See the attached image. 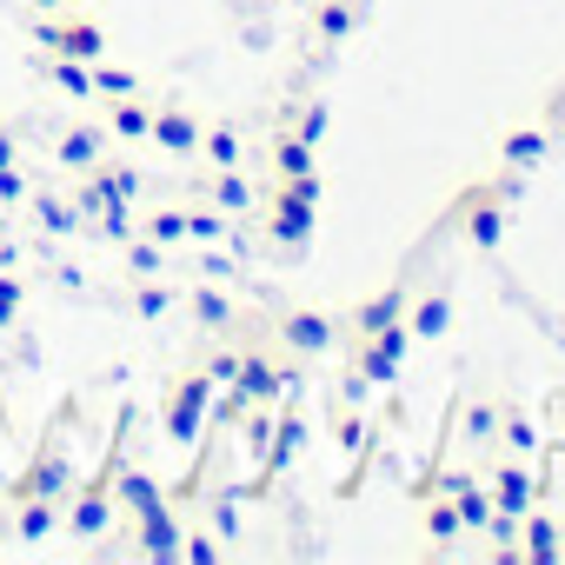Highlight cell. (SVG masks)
<instances>
[{
	"label": "cell",
	"mask_w": 565,
	"mask_h": 565,
	"mask_svg": "<svg viewBox=\"0 0 565 565\" xmlns=\"http://www.w3.org/2000/svg\"><path fill=\"white\" fill-rule=\"evenodd\" d=\"M28 167H0V206H8V213H21L28 206Z\"/></svg>",
	"instance_id": "obj_42"
},
{
	"label": "cell",
	"mask_w": 565,
	"mask_h": 565,
	"mask_svg": "<svg viewBox=\"0 0 565 565\" xmlns=\"http://www.w3.org/2000/svg\"><path fill=\"white\" fill-rule=\"evenodd\" d=\"M266 333H273V347H279V353L300 360V366H313V360H327V353H340V347H347V320H340V313H327V307H279Z\"/></svg>",
	"instance_id": "obj_5"
},
{
	"label": "cell",
	"mask_w": 565,
	"mask_h": 565,
	"mask_svg": "<svg viewBox=\"0 0 565 565\" xmlns=\"http://www.w3.org/2000/svg\"><path fill=\"white\" fill-rule=\"evenodd\" d=\"M320 200H327V180L320 173H300V180H266L259 186V233L273 253H307L313 233H320Z\"/></svg>",
	"instance_id": "obj_2"
},
{
	"label": "cell",
	"mask_w": 565,
	"mask_h": 565,
	"mask_svg": "<svg viewBox=\"0 0 565 565\" xmlns=\"http://www.w3.org/2000/svg\"><path fill=\"white\" fill-rule=\"evenodd\" d=\"M186 200H206V206H220L226 220H253V213H259V186L246 180V167H193Z\"/></svg>",
	"instance_id": "obj_9"
},
{
	"label": "cell",
	"mask_w": 565,
	"mask_h": 565,
	"mask_svg": "<svg viewBox=\"0 0 565 565\" xmlns=\"http://www.w3.org/2000/svg\"><path fill=\"white\" fill-rule=\"evenodd\" d=\"M452 220H459V233H466L472 253H499V246H505L512 206H505V193H499L492 180H479V186H466V193L452 200Z\"/></svg>",
	"instance_id": "obj_8"
},
{
	"label": "cell",
	"mask_w": 565,
	"mask_h": 565,
	"mask_svg": "<svg viewBox=\"0 0 565 565\" xmlns=\"http://www.w3.org/2000/svg\"><path fill=\"white\" fill-rule=\"evenodd\" d=\"M140 426V413H134V399L114 413V426H107V452H100V466L81 479V486H67V505H61V525L81 539V545H94L100 532H114V479H120V459H127V433Z\"/></svg>",
	"instance_id": "obj_1"
},
{
	"label": "cell",
	"mask_w": 565,
	"mask_h": 565,
	"mask_svg": "<svg viewBox=\"0 0 565 565\" xmlns=\"http://www.w3.org/2000/svg\"><path fill=\"white\" fill-rule=\"evenodd\" d=\"M273 127H287V134H300L307 147H327V134H333V107H327L320 94H307V87H294L287 100H279V114H273Z\"/></svg>",
	"instance_id": "obj_19"
},
{
	"label": "cell",
	"mask_w": 565,
	"mask_h": 565,
	"mask_svg": "<svg viewBox=\"0 0 565 565\" xmlns=\"http://www.w3.org/2000/svg\"><path fill=\"white\" fill-rule=\"evenodd\" d=\"M0 552H8V499H0Z\"/></svg>",
	"instance_id": "obj_46"
},
{
	"label": "cell",
	"mask_w": 565,
	"mask_h": 565,
	"mask_svg": "<svg viewBox=\"0 0 565 565\" xmlns=\"http://www.w3.org/2000/svg\"><path fill=\"white\" fill-rule=\"evenodd\" d=\"M28 8H41V14H54V8H81V0H28Z\"/></svg>",
	"instance_id": "obj_45"
},
{
	"label": "cell",
	"mask_w": 565,
	"mask_h": 565,
	"mask_svg": "<svg viewBox=\"0 0 565 565\" xmlns=\"http://www.w3.org/2000/svg\"><path fill=\"white\" fill-rule=\"evenodd\" d=\"M200 127H206V114H200L193 100L167 94V100H153V134H147V147L167 153V160H193V153H200Z\"/></svg>",
	"instance_id": "obj_11"
},
{
	"label": "cell",
	"mask_w": 565,
	"mask_h": 565,
	"mask_svg": "<svg viewBox=\"0 0 565 565\" xmlns=\"http://www.w3.org/2000/svg\"><path fill=\"white\" fill-rule=\"evenodd\" d=\"M173 266V246H160V239H147V233H127L120 239V279H153V273H167Z\"/></svg>",
	"instance_id": "obj_30"
},
{
	"label": "cell",
	"mask_w": 565,
	"mask_h": 565,
	"mask_svg": "<svg viewBox=\"0 0 565 565\" xmlns=\"http://www.w3.org/2000/svg\"><path fill=\"white\" fill-rule=\"evenodd\" d=\"M94 173H100V180H107V186H114V193H120L127 206H140V200H147V173H140L134 160H114V153H107V160H100Z\"/></svg>",
	"instance_id": "obj_37"
},
{
	"label": "cell",
	"mask_w": 565,
	"mask_h": 565,
	"mask_svg": "<svg viewBox=\"0 0 565 565\" xmlns=\"http://www.w3.org/2000/svg\"><path fill=\"white\" fill-rule=\"evenodd\" d=\"M81 419V399L67 393L54 413H47V426H41V439H34V452H28V466H21V479H8L0 486V499H67V486H74V459H67V426Z\"/></svg>",
	"instance_id": "obj_3"
},
{
	"label": "cell",
	"mask_w": 565,
	"mask_h": 565,
	"mask_svg": "<svg viewBox=\"0 0 565 565\" xmlns=\"http://www.w3.org/2000/svg\"><path fill=\"white\" fill-rule=\"evenodd\" d=\"M419 532H426V545H433V552H452V545L466 539L459 505H452L446 492H419Z\"/></svg>",
	"instance_id": "obj_28"
},
{
	"label": "cell",
	"mask_w": 565,
	"mask_h": 565,
	"mask_svg": "<svg viewBox=\"0 0 565 565\" xmlns=\"http://www.w3.org/2000/svg\"><path fill=\"white\" fill-rule=\"evenodd\" d=\"M0 167H28V127L0 120Z\"/></svg>",
	"instance_id": "obj_41"
},
{
	"label": "cell",
	"mask_w": 565,
	"mask_h": 565,
	"mask_svg": "<svg viewBox=\"0 0 565 565\" xmlns=\"http://www.w3.org/2000/svg\"><path fill=\"white\" fill-rule=\"evenodd\" d=\"M406 300H413V279H393V287L366 294L353 313H340V320H347V340H366V333H380V327H399V320H406Z\"/></svg>",
	"instance_id": "obj_17"
},
{
	"label": "cell",
	"mask_w": 565,
	"mask_h": 565,
	"mask_svg": "<svg viewBox=\"0 0 565 565\" xmlns=\"http://www.w3.org/2000/svg\"><path fill=\"white\" fill-rule=\"evenodd\" d=\"M120 532H127V552H134V558H147V565H167V558H180L186 512H180V505H153V512L127 519Z\"/></svg>",
	"instance_id": "obj_12"
},
{
	"label": "cell",
	"mask_w": 565,
	"mask_h": 565,
	"mask_svg": "<svg viewBox=\"0 0 565 565\" xmlns=\"http://www.w3.org/2000/svg\"><path fill=\"white\" fill-rule=\"evenodd\" d=\"M446 327H452V294H446V287L406 300V333H413V340H439Z\"/></svg>",
	"instance_id": "obj_31"
},
{
	"label": "cell",
	"mask_w": 565,
	"mask_h": 565,
	"mask_svg": "<svg viewBox=\"0 0 565 565\" xmlns=\"http://www.w3.org/2000/svg\"><path fill=\"white\" fill-rule=\"evenodd\" d=\"M21 313H28V279H21V266L8 259V246H0V340L21 327Z\"/></svg>",
	"instance_id": "obj_33"
},
{
	"label": "cell",
	"mask_w": 565,
	"mask_h": 565,
	"mask_svg": "<svg viewBox=\"0 0 565 565\" xmlns=\"http://www.w3.org/2000/svg\"><path fill=\"white\" fill-rule=\"evenodd\" d=\"M140 87H147V81H140L134 67H120L114 54L94 61V100H120V94H140Z\"/></svg>",
	"instance_id": "obj_36"
},
{
	"label": "cell",
	"mask_w": 565,
	"mask_h": 565,
	"mask_svg": "<svg viewBox=\"0 0 565 565\" xmlns=\"http://www.w3.org/2000/svg\"><path fill=\"white\" fill-rule=\"evenodd\" d=\"M8 226H14V213H8V206H0V246H8Z\"/></svg>",
	"instance_id": "obj_47"
},
{
	"label": "cell",
	"mask_w": 565,
	"mask_h": 565,
	"mask_svg": "<svg viewBox=\"0 0 565 565\" xmlns=\"http://www.w3.org/2000/svg\"><path fill=\"white\" fill-rule=\"evenodd\" d=\"M180 307H186L193 327L213 333V340H226V333L239 327V300L226 294V279H186V287H180Z\"/></svg>",
	"instance_id": "obj_15"
},
{
	"label": "cell",
	"mask_w": 565,
	"mask_h": 565,
	"mask_svg": "<svg viewBox=\"0 0 565 565\" xmlns=\"http://www.w3.org/2000/svg\"><path fill=\"white\" fill-rule=\"evenodd\" d=\"M452 505H459V525H466V532H486V519H492V492H486V479H472L466 492H452Z\"/></svg>",
	"instance_id": "obj_38"
},
{
	"label": "cell",
	"mask_w": 565,
	"mask_h": 565,
	"mask_svg": "<svg viewBox=\"0 0 565 565\" xmlns=\"http://www.w3.org/2000/svg\"><path fill=\"white\" fill-rule=\"evenodd\" d=\"M21 213H28V226H34V233H47V239L81 233V213H74V200H67V193H41V186H34Z\"/></svg>",
	"instance_id": "obj_27"
},
{
	"label": "cell",
	"mask_w": 565,
	"mask_h": 565,
	"mask_svg": "<svg viewBox=\"0 0 565 565\" xmlns=\"http://www.w3.org/2000/svg\"><path fill=\"white\" fill-rule=\"evenodd\" d=\"M472 479H479L472 466H439V472H433V492H446V499H452V492H466Z\"/></svg>",
	"instance_id": "obj_43"
},
{
	"label": "cell",
	"mask_w": 565,
	"mask_h": 565,
	"mask_svg": "<svg viewBox=\"0 0 565 565\" xmlns=\"http://www.w3.org/2000/svg\"><path fill=\"white\" fill-rule=\"evenodd\" d=\"M492 446H505V459H539V426L519 406H499V439Z\"/></svg>",
	"instance_id": "obj_34"
},
{
	"label": "cell",
	"mask_w": 565,
	"mask_h": 565,
	"mask_svg": "<svg viewBox=\"0 0 565 565\" xmlns=\"http://www.w3.org/2000/svg\"><path fill=\"white\" fill-rule=\"evenodd\" d=\"M34 74H41V87L67 94L74 107H94V67H87V61H67V54H34Z\"/></svg>",
	"instance_id": "obj_24"
},
{
	"label": "cell",
	"mask_w": 565,
	"mask_h": 565,
	"mask_svg": "<svg viewBox=\"0 0 565 565\" xmlns=\"http://www.w3.org/2000/svg\"><path fill=\"white\" fill-rule=\"evenodd\" d=\"M266 180H300V173H320V147H307L300 134H287V127H273L266 134Z\"/></svg>",
	"instance_id": "obj_22"
},
{
	"label": "cell",
	"mask_w": 565,
	"mask_h": 565,
	"mask_svg": "<svg viewBox=\"0 0 565 565\" xmlns=\"http://www.w3.org/2000/svg\"><path fill=\"white\" fill-rule=\"evenodd\" d=\"M499 160L519 167V173H539V167L552 160V134H545L539 120H512V127L499 134Z\"/></svg>",
	"instance_id": "obj_25"
},
{
	"label": "cell",
	"mask_w": 565,
	"mask_h": 565,
	"mask_svg": "<svg viewBox=\"0 0 565 565\" xmlns=\"http://www.w3.org/2000/svg\"><path fill=\"white\" fill-rule=\"evenodd\" d=\"M366 426H373V419H360V413L340 406V413H333V446H340V452H360V446H366Z\"/></svg>",
	"instance_id": "obj_40"
},
{
	"label": "cell",
	"mask_w": 565,
	"mask_h": 565,
	"mask_svg": "<svg viewBox=\"0 0 565 565\" xmlns=\"http://www.w3.org/2000/svg\"><path fill=\"white\" fill-rule=\"evenodd\" d=\"M519 558L525 565H558L565 558V525L545 505H525L519 512Z\"/></svg>",
	"instance_id": "obj_20"
},
{
	"label": "cell",
	"mask_w": 565,
	"mask_h": 565,
	"mask_svg": "<svg viewBox=\"0 0 565 565\" xmlns=\"http://www.w3.org/2000/svg\"><path fill=\"white\" fill-rule=\"evenodd\" d=\"M486 479V492H492V505L499 512H525V505H539L545 499V486H539V472H532V459H499L492 472H479Z\"/></svg>",
	"instance_id": "obj_18"
},
{
	"label": "cell",
	"mask_w": 565,
	"mask_h": 565,
	"mask_svg": "<svg viewBox=\"0 0 565 565\" xmlns=\"http://www.w3.org/2000/svg\"><path fill=\"white\" fill-rule=\"evenodd\" d=\"M366 14H373V0H307V47L327 61V54H340L360 28H366Z\"/></svg>",
	"instance_id": "obj_10"
},
{
	"label": "cell",
	"mask_w": 565,
	"mask_h": 565,
	"mask_svg": "<svg viewBox=\"0 0 565 565\" xmlns=\"http://www.w3.org/2000/svg\"><path fill=\"white\" fill-rule=\"evenodd\" d=\"M300 360H287L279 347H239V360H233V399L239 406H279L287 393H300Z\"/></svg>",
	"instance_id": "obj_6"
},
{
	"label": "cell",
	"mask_w": 565,
	"mask_h": 565,
	"mask_svg": "<svg viewBox=\"0 0 565 565\" xmlns=\"http://www.w3.org/2000/svg\"><path fill=\"white\" fill-rule=\"evenodd\" d=\"M34 47L41 54H67V61H100L107 54V28L87 14V8H54V14H41L34 21Z\"/></svg>",
	"instance_id": "obj_7"
},
{
	"label": "cell",
	"mask_w": 565,
	"mask_h": 565,
	"mask_svg": "<svg viewBox=\"0 0 565 565\" xmlns=\"http://www.w3.org/2000/svg\"><path fill=\"white\" fill-rule=\"evenodd\" d=\"M213 393H220V380H213V366L206 360H193V366H180L173 380H167V393H160V439L167 446H193L200 433H206V413H213Z\"/></svg>",
	"instance_id": "obj_4"
},
{
	"label": "cell",
	"mask_w": 565,
	"mask_h": 565,
	"mask_svg": "<svg viewBox=\"0 0 565 565\" xmlns=\"http://www.w3.org/2000/svg\"><path fill=\"white\" fill-rule=\"evenodd\" d=\"M233 233H239V220H226L206 200H186V246H226Z\"/></svg>",
	"instance_id": "obj_32"
},
{
	"label": "cell",
	"mask_w": 565,
	"mask_h": 565,
	"mask_svg": "<svg viewBox=\"0 0 565 565\" xmlns=\"http://www.w3.org/2000/svg\"><path fill=\"white\" fill-rule=\"evenodd\" d=\"M120 307H127L140 327H153V320H167V313L180 307V287H173L167 273H153V279H127V287H120Z\"/></svg>",
	"instance_id": "obj_23"
},
{
	"label": "cell",
	"mask_w": 565,
	"mask_h": 565,
	"mask_svg": "<svg viewBox=\"0 0 565 565\" xmlns=\"http://www.w3.org/2000/svg\"><path fill=\"white\" fill-rule=\"evenodd\" d=\"M134 233H147V239H160V246H186V200L134 206Z\"/></svg>",
	"instance_id": "obj_29"
},
{
	"label": "cell",
	"mask_w": 565,
	"mask_h": 565,
	"mask_svg": "<svg viewBox=\"0 0 565 565\" xmlns=\"http://www.w3.org/2000/svg\"><path fill=\"white\" fill-rule=\"evenodd\" d=\"M539 127H545L552 140H565V87H552V100H545V114H539Z\"/></svg>",
	"instance_id": "obj_44"
},
{
	"label": "cell",
	"mask_w": 565,
	"mask_h": 565,
	"mask_svg": "<svg viewBox=\"0 0 565 565\" xmlns=\"http://www.w3.org/2000/svg\"><path fill=\"white\" fill-rule=\"evenodd\" d=\"M200 167H246V127L233 120V114H220V120H206L200 127V153H193Z\"/></svg>",
	"instance_id": "obj_26"
},
{
	"label": "cell",
	"mask_w": 565,
	"mask_h": 565,
	"mask_svg": "<svg viewBox=\"0 0 565 565\" xmlns=\"http://www.w3.org/2000/svg\"><path fill=\"white\" fill-rule=\"evenodd\" d=\"M406 347H413L406 320H399V327H380V333L353 340V373H360L366 386H393V380H399V360H406Z\"/></svg>",
	"instance_id": "obj_14"
},
{
	"label": "cell",
	"mask_w": 565,
	"mask_h": 565,
	"mask_svg": "<svg viewBox=\"0 0 565 565\" xmlns=\"http://www.w3.org/2000/svg\"><path fill=\"white\" fill-rule=\"evenodd\" d=\"M180 558L220 565V558H226V539H213V525H186V532H180Z\"/></svg>",
	"instance_id": "obj_39"
},
{
	"label": "cell",
	"mask_w": 565,
	"mask_h": 565,
	"mask_svg": "<svg viewBox=\"0 0 565 565\" xmlns=\"http://www.w3.org/2000/svg\"><path fill=\"white\" fill-rule=\"evenodd\" d=\"M153 505H167V486H160L147 466L120 459V479H114V519L127 525V519H140V512H153Z\"/></svg>",
	"instance_id": "obj_21"
},
{
	"label": "cell",
	"mask_w": 565,
	"mask_h": 565,
	"mask_svg": "<svg viewBox=\"0 0 565 565\" xmlns=\"http://www.w3.org/2000/svg\"><path fill=\"white\" fill-rule=\"evenodd\" d=\"M459 439L466 446H492L499 439V399H466L459 406Z\"/></svg>",
	"instance_id": "obj_35"
},
{
	"label": "cell",
	"mask_w": 565,
	"mask_h": 565,
	"mask_svg": "<svg viewBox=\"0 0 565 565\" xmlns=\"http://www.w3.org/2000/svg\"><path fill=\"white\" fill-rule=\"evenodd\" d=\"M107 153H114V140H107V127H100L94 107L74 114V120L54 134V167H61V173H87V167H100Z\"/></svg>",
	"instance_id": "obj_13"
},
{
	"label": "cell",
	"mask_w": 565,
	"mask_h": 565,
	"mask_svg": "<svg viewBox=\"0 0 565 565\" xmlns=\"http://www.w3.org/2000/svg\"><path fill=\"white\" fill-rule=\"evenodd\" d=\"M94 114H100V127H107L114 147H147V134H153V94L147 87L120 94V100H94Z\"/></svg>",
	"instance_id": "obj_16"
}]
</instances>
